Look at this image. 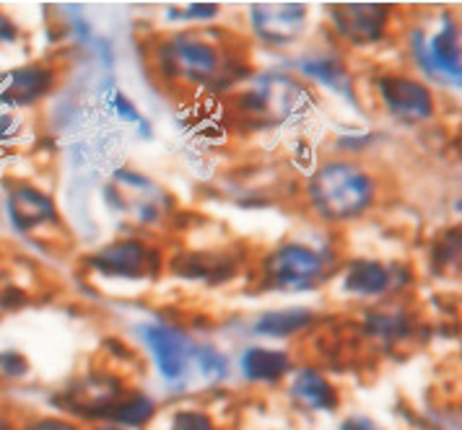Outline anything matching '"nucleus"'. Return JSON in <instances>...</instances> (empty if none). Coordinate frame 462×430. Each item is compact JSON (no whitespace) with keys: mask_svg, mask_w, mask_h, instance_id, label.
Segmentation results:
<instances>
[{"mask_svg":"<svg viewBox=\"0 0 462 430\" xmlns=\"http://www.w3.org/2000/svg\"><path fill=\"white\" fill-rule=\"evenodd\" d=\"M374 91L382 109L402 124H423L437 117V96L419 76L387 70L377 76Z\"/></svg>","mask_w":462,"mask_h":430,"instance_id":"7","label":"nucleus"},{"mask_svg":"<svg viewBox=\"0 0 462 430\" xmlns=\"http://www.w3.org/2000/svg\"><path fill=\"white\" fill-rule=\"evenodd\" d=\"M58 86V70L47 62H29L3 73L0 102L8 106H32Z\"/></svg>","mask_w":462,"mask_h":430,"instance_id":"14","label":"nucleus"},{"mask_svg":"<svg viewBox=\"0 0 462 430\" xmlns=\"http://www.w3.org/2000/svg\"><path fill=\"white\" fill-rule=\"evenodd\" d=\"M171 430H216L208 412L203 410H180L171 417Z\"/></svg>","mask_w":462,"mask_h":430,"instance_id":"26","label":"nucleus"},{"mask_svg":"<svg viewBox=\"0 0 462 430\" xmlns=\"http://www.w3.org/2000/svg\"><path fill=\"white\" fill-rule=\"evenodd\" d=\"M408 50L423 76L431 81L460 88L462 58H460V26L452 14H444L434 32L416 29L408 37Z\"/></svg>","mask_w":462,"mask_h":430,"instance_id":"5","label":"nucleus"},{"mask_svg":"<svg viewBox=\"0 0 462 430\" xmlns=\"http://www.w3.org/2000/svg\"><path fill=\"white\" fill-rule=\"evenodd\" d=\"M379 200V179L358 161H322L307 179V203L325 224L364 218Z\"/></svg>","mask_w":462,"mask_h":430,"instance_id":"1","label":"nucleus"},{"mask_svg":"<svg viewBox=\"0 0 462 430\" xmlns=\"http://www.w3.org/2000/svg\"><path fill=\"white\" fill-rule=\"evenodd\" d=\"M19 40V29L16 23L8 19L5 14H0V41H16Z\"/></svg>","mask_w":462,"mask_h":430,"instance_id":"30","label":"nucleus"},{"mask_svg":"<svg viewBox=\"0 0 462 430\" xmlns=\"http://www.w3.org/2000/svg\"><path fill=\"white\" fill-rule=\"evenodd\" d=\"M29 371V361L23 358L19 350H5L0 352V373L8 379H22L23 373Z\"/></svg>","mask_w":462,"mask_h":430,"instance_id":"27","label":"nucleus"},{"mask_svg":"<svg viewBox=\"0 0 462 430\" xmlns=\"http://www.w3.org/2000/svg\"><path fill=\"white\" fill-rule=\"evenodd\" d=\"M247 21L254 40L265 47H291L307 34L310 8L304 3H253Z\"/></svg>","mask_w":462,"mask_h":430,"instance_id":"12","label":"nucleus"},{"mask_svg":"<svg viewBox=\"0 0 462 430\" xmlns=\"http://www.w3.org/2000/svg\"><path fill=\"white\" fill-rule=\"evenodd\" d=\"M294 68L301 78L319 83L322 88H328L340 99L358 106L354 73H351L343 55H337V52H307V55L296 58Z\"/></svg>","mask_w":462,"mask_h":430,"instance_id":"15","label":"nucleus"},{"mask_svg":"<svg viewBox=\"0 0 462 430\" xmlns=\"http://www.w3.org/2000/svg\"><path fill=\"white\" fill-rule=\"evenodd\" d=\"M156 415V402L143 391H123L105 412L102 417L117 428H146Z\"/></svg>","mask_w":462,"mask_h":430,"instance_id":"21","label":"nucleus"},{"mask_svg":"<svg viewBox=\"0 0 462 430\" xmlns=\"http://www.w3.org/2000/svg\"><path fill=\"white\" fill-rule=\"evenodd\" d=\"M138 337L143 340L148 355L153 358V366L169 387H180L182 381H188L198 343L185 329L164 322H148L138 327Z\"/></svg>","mask_w":462,"mask_h":430,"instance_id":"8","label":"nucleus"},{"mask_svg":"<svg viewBox=\"0 0 462 430\" xmlns=\"http://www.w3.org/2000/svg\"><path fill=\"white\" fill-rule=\"evenodd\" d=\"M106 203L117 213L130 215L133 224L153 225L167 215L169 200L164 197V189L153 185L143 174L120 169L112 174V182L106 187Z\"/></svg>","mask_w":462,"mask_h":430,"instance_id":"10","label":"nucleus"},{"mask_svg":"<svg viewBox=\"0 0 462 430\" xmlns=\"http://www.w3.org/2000/svg\"><path fill=\"white\" fill-rule=\"evenodd\" d=\"M171 270L180 278H188L195 283H206V286H221L236 275L234 260L224 254H213V252H195V254H180L177 260H171Z\"/></svg>","mask_w":462,"mask_h":430,"instance_id":"18","label":"nucleus"},{"mask_svg":"<svg viewBox=\"0 0 462 430\" xmlns=\"http://www.w3.org/2000/svg\"><path fill=\"white\" fill-rule=\"evenodd\" d=\"M325 16L337 40L351 47H374L390 34L393 8L387 3H330Z\"/></svg>","mask_w":462,"mask_h":430,"instance_id":"9","label":"nucleus"},{"mask_svg":"<svg viewBox=\"0 0 462 430\" xmlns=\"http://www.w3.org/2000/svg\"><path fill=\"white\" fill-rule=\"evenodd\" d=\"M413 286V270L402 262H384L358 257L343 267L340 288L343 293L361 298V301H382L387 296H395L400 290Z\"/></svg>","mask_w":462,"mask_h":430,"instance_id":"11","label":"nucleus"},{"mask_svg":"<svg viewBox=\"0 0 462 430\" xmlns=\"http://www.w3.org/2000/svg\"><path fill=\"white\" fill-rule=\"evenodd\" d=\"M434 267H447L452 270V265L457 267L460 262V231H447L441 239L434 242V252H431Z\"/></svg>","mask_w":462,"mask_h":430,"instance_id":"24","label":"nucleus"},{"mask_svg":"<svg viewBox=\"0 0 462 430\" xmlns=\"http://www.w3.org/2000/svg\"><path fill=\"white\" fill-rule=\"evenodd\" d=\"M234 106L253 123L286 124L315 109V94L289 73H263L234 96Z\"/></svg>","mask_w":462,"mask_h":430,"instance_id":"3","label":"nucleus"},{"mask_svg":"<svg viewBox=\"0 0 462 430\" xmlns=\"http://www.w3.org/2000/svg\"><path fill=\"white\" fill-rule=\"evenodd\" d=\"M192 373H198L206 384H221L229 379V358L213 345L198 343L195 348V361H192Z\"/></svg>","mask_w":462,"mask_h":430,"instance_id":"22","label":"nucleus"},{"mask_svg":"<svg viewBox=\"0 0 462 430\" xmlns=\"http://www.w3.org/2000/svg\"><path fill=\"white\" fill-rule=\"evenodd\" d=\"M239 371H242L247 384L278 387L286 376L294 373V358L289 350L250 345L239 355Z\"/></svg>","mask_w":462,"mask_h":430,"instance_id":"17","label":"nucleus"},{"mask_svg":"<svg viewBox=\"0 0 462 430\" xmlns=\"http://www.w3.org/2000/svg\"><path fill=\"white\" fill-rule=\"evenodd\" d=\"M364 332L369 337H374L384 345H395V343H402L411 337L413 332V322H411V314L402 311L398 306H382L366 311L364 316Z\"/></svg>","mask_w":462,"mask_h":430,"instance_id":"20","label":"nucleus"},{"mask_svg":"<svg viewBox=\"0 0 462 430\" xmlns=\"http://www.w3.org/2000/svg\"><path fill=\"white\" fill-rule=\"evenodd\" d=\"M22 430H79V425L65 417H37L29 420Z\"/></svg>","mask_w":462,"mask_h":430,"instance_id":"28","label":"nucleus"},{"mask_svg":"<svg viewBox=\"0 0 462 430\" xmlns=\"http://www.w3.org/2000/svg\"><path fill=\"white\" fill-rule=\"evenodd\" d=\"M289 397L304 412H336L340 407L337 387L315 366L294 369L289 381Z\"/></svg>","mask_w":462,"mask_h":430,"instance_id":"16","label":"nucleus"},{"mask_svg":"<svg viewBox=\"0 0 462 430\" xmlns=\"http://www.w3.org/2000/svg\"><path fill=\"white\" fill-rule=\"evenodd\" d=\"M330 260L312 244L286 242L271 249L260 265V288L273 293H304L317 288L328 278Z\"/></svg>","mask_w":462,"mask_h":430,"instance_id":"4","label":"nucleus"},{"mask_svg":"<svg viewBox=\"0 0 462 430\" xmlns=\"http://www.w3.org/2000/svg\"><path fill=\"white\" fill-rule=\"evenodd\" d=\"M312 325H317V314L312 308H278L254 316L250 332L268 340H289L299 332H307Z\"/></svg>","mask_w":462,"mask_h":430,"instance_id":"19","label":"nucleus"},{"mask_svg":"<svg viewBox=\"0 0 462 430\" xmlns=\"http://www.w3.org/2000/svg\"><path fill=\"white\" fill-rule=\"evenodd\" d=\"M156 76L177 88H216L231 76V58L203 32H174L153 47Z\"/></svg>","mask_w":462,"mask_h":430,"instance_id":"2","label":"nucleus"},{"mask_svg":"<svg viewBox=\"0 0 462 430\" xmlns=\"http://www.w3.org/2000/svg\"><path fill=\"white\" fill-rule=\"evenodd\" d=\"M5 210H8L11 225L23 236L40 233V231H47V228H58L63 224L55 200L44 189L26 185V182L11 187L8 200H5Z\"/></svg>","mask_w":462,"mask_h":430,"instance_id":"13","label":"nucleus"},{"mask_svg":"<svg viewBox=\"0 0 462 430\" xmlns=\"http://www.w3.org/2000/svg\"><path fill=\"white\" fill-rule=\"evenodd\" d=\"M91 272H97L105 280H120V283H143L153 280L162 270V257L153 246L143 239L125 236L115 239L109 244L99 246L84 260Z\"/></svg>","mask_w":462,"mask_h":430,"instance_id":"6","label":"nucleus"},{"mask_svg":"<svg viewBox=\"0 0 462 430\" xmlns=\"http://www.w3.org/2000/svg\"><path fill=\"white\" fill-rule=\"evenodd\" d=\"M105 99L106 104H109V109L115 112V117H120L123 123H133V124H143V127H148L146 124V117L141 114V109L133 104V99L127 96L125 91L120 88V86H115V83H106L105 86Z\"/></svg>","mask_w":462,"mask_h":430,"instance_id":"23","label":"nucleus"},{"mask_svg":"<svg viewBox=\"0 0 462 430\" xmlns=\"http://www.w3.org/2000/svg\"><path fill=\"white\" fill-rule=\"evenodd\" d=\"M340 430H384L377 420L366 417V415H351L340 423Z\"/></svg>","mask_w":462,"mask_h":430,"instance_id":"29","label":"nucleus"},{"mask_svg":"<svg viewBox=\"0 0 462 430\" xmlns=\"http://www.w3.org/2000/svg\"><path fill=\"white\" fill-rule=\"evenodd\" d=\"M94 430H123V428H117V425H102V428H94Z\"/></svg>","mask_w":462,"mask_h":430,"instance_id":"31","label":"nucleus"},{"mask_svg":"<svg viewBox=\"0 0 462 430\" xmlns=\"http://www.w3.org/2000/svg\"><path fill=\"white\" fill-rule=\"evenodd\" d=\"M221 14L218 3H185V5H169V21H213Z\"/></svg>","mask_w":462,"mask_h":430,"instance_id":"25","label":"nucleus"}]
</instances>
